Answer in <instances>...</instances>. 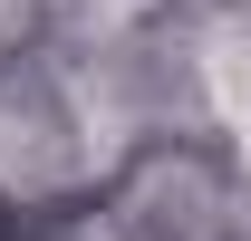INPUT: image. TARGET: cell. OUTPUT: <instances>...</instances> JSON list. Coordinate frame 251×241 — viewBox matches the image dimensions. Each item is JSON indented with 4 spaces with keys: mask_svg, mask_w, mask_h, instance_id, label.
<instances>
[{
    "mask_svg": "<svg viewBox=\"0 0 251 241\" xmlns=\"http://www.w3.org/2000/svg\"><path fill=\"white\" fill-rule=\"evenodd\" d=\"M58 125H77L58 106V96H20V87H0V135H20V145H29V135H58ZM77 174V164H68V154H49V164H20V154H0V193H58V183Z\"/></svg>",
    "mask_w": 251,
    "mask_h": 241,
    "instance_id": "cell-1",
    "label": "cell"
},
{
    "mask_svg": "<svg viewBox=\"0 0 251 241\" xmlns=\"http://www.w3.org/2000/svg\"><path fill=\"white\" fill-rule=\"evenodd\" d=\"M203 87H213L222 125H232V135H242V154H251V20L213 29V48H203Z\"/></svg>",
    "mask_w": 251,
    "mask_h": 241,
    "instance_id": "cell-2",
    "label": "cell"
}]
</instances>
